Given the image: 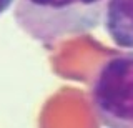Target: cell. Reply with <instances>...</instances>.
Here are the masks:
<instances>
[{"mask_svg": "<svg viewBox=\"0 0 133 128\" xmlns=\"http://www.w3.org/2000/svg\"><path fill=\"white\" fill-rule=\"evenodd\" d=\"M108 0H17L14 17L23 33L43 45L95 30Z\"/></svg>", "mask_w": 133, "mask_h": 128, "instance_id": "1", "label": "cell"}, {"mask_svg": "<svg viewBox=\"0 0 133 128\" xmlns=\"http://www.w3.org/2000/svg\"><path fill=\"white\" fill-rule=\"evenodd\" d=\"M90 105L105 128H133V48L102 62L90 85Z\"/></svg>", "mask_w": 133, "mask_h": 128, "instance_id": "2", "label": "cell"}, {"mask_svg": "<svg viewBox=\"0 0 133 128\" xmlns=\"http://www.w3.org/2000/svg\"><path fill=\"white\" fill-rule=\"evenodd\" d=\"M103 25L116 47L133 48V0H108Z\"/></svg>", "mask_w": 133, "mask_h": 128, "instance_id": "3", "label": "cell"}, {"mask_svg": "<svg viewBox=\"0 0 133 128\" xmlns=\"http://www.w3.org/2000/svg\"><path fill=\"white\" fill-rule=\"evenodd\" d=\"M12 3H14V0H0V15L5 14V12L12 7Z\"/></svg>", "mask_w": 133, "mask_h": 128, "instance_id": "4", "label": "cell"}]
</instances>
